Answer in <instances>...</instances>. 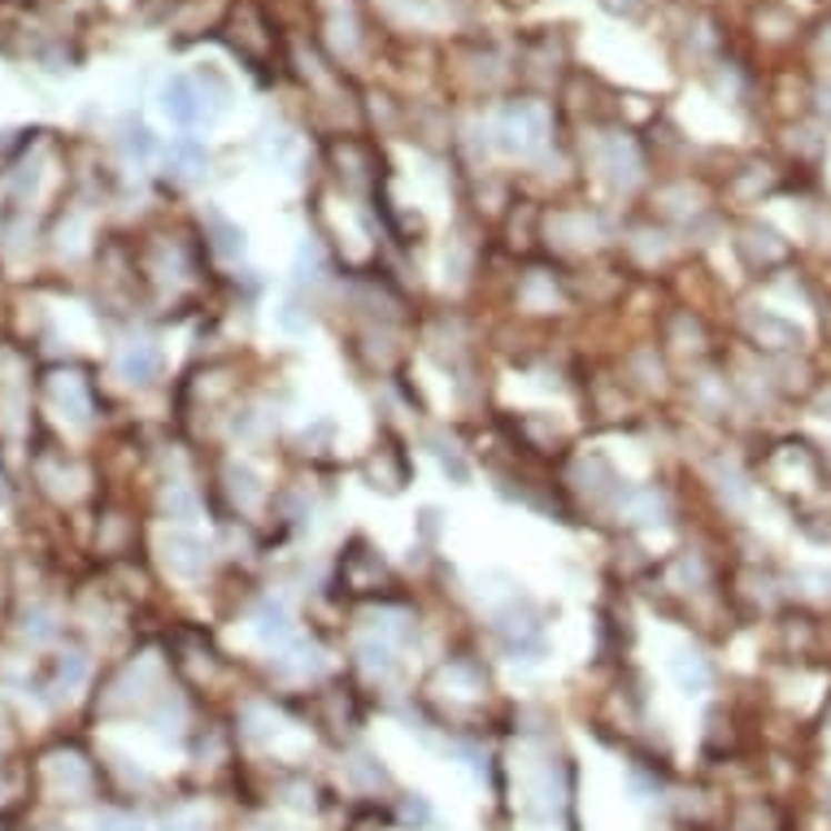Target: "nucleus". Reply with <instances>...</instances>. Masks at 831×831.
Segmentation results:
<instances>
[{"label": "nucleus", "mask_w": 831, "mask_h": 831, "mask_svg": "<svg viewBox=\"0 0 831 831\" xmlns=\"http://www.w3.org/2000/svg\"><path fill=\"white\" fill-rule=\"evenodd\" d=\"M49 780H52V788H57L61 797H70V801H79V797L92 788V775H88V767H83L79 758H57L49 767Z\"/></svg>", "instance_id": "3"}, {"label": "nucleus", "mask_w": 831, "mask_h": 831, "mask_svg": "<svg viewBox=\"0 0 831 831\" xmlns=\"http://www.w3.org/2000/svg\"><path fill=\"white\" fill-rule=\"evenodd\" d=\"M118 370H122V379L127 383H153L157 370H161V353H157L149 340H140V344H127V353L118 358Z\"/></svg>", "instance_id": "2"}, {"label": "nucleus", "mask_w": 831, "mask_h": 831, "mask_svg": "<svg viewBox=\"0 0 831 831\" xmlns=\"http://www.w3.org/2000/svg\"><path fill=\"white\" fill-rule=\"evenodd\" d=\"M401 819H406V823H427V819H431V810H427V801H422V797H410V801L401 805Z\"/></svg>", "instance_id": "11"}, {"label": "nucleus", "mask_w": 831, "mask_h": 831, "mask_svg": "<svg viewBox=\"0 0 831 831\" xmlns=\"http://www.w3.org/2000/svg\"><path fill=\"white\" fill-rule=\"evenodd\" d=\"M166 113H174L179 122H192V118H197V109H192V92H188L183 79L166 88Z\"/></svg>", "instance_id": "7"}, {"label": "nucleus", "mask_w": 831, "mask_h": 831, "mask_svg": "<svg viewBox=\"0 0 831 831\" xmlns=\"http://www.w3.org/2000/svg\"><path fill=\"white\" fill-rule=\"evenodd\" d=\"M97 831H144V828H140V819H131V814H104Z\"/></svg>", "instance_id": "10"}, {"label": "nucleus", "mask_w": 831, "mask_h": 831, "mask_svg": "<svg viewBox=\"0 0 831 831\" xmlns=\"http://www.w3.org/2000/svg\"><path fill=\"white\" fill-rule=\"evenodd\" d=\"M258 635L266 640V644H283V640L292 635L288 610H283V605H274V601H266V605L258 610Z\"/></svg>", "instance_id": "5"}, {"label": "nucleus", "mask_w": 831, "mask_h": 831, "mask_svg": "<svg viewBox=\"0 0 831 831\" xmlns=\"http://www.w3.org/2000/svg\"><path fill=\"white\" fill-rule=\"evenodd\" d=\"M166 562H170L179 574H201L209 567V549L197 540V535L174 531V535H166Z\"/></svg>", "instance_id": "1"}, {"label": "nucleus", "mask_w": 831, "mask_h": 831, "mask_svg": "<svg viewBox=\"0 0 831 831\" xmlns=\"http://www.w3.org/2000/svg\"><path fill=\"white\" fill-rule=\"evenodd\" d=\"M170 514H179L183 522L197 519V501H192L188 492H174V497H170Z\"/></svg>", "instance_id": "12"}, {"label": "nucleus", "mask_w": 831, "mask_h": 831, "mask_svg": "<svg viewBox=\"0 0 831 831\" xmlns=\"http://www.w3.org/2000/svg\"><path fill=\"white\" fill-rule=\"evenodd\" d=\"M161 831H206V823H201L197 814H188V810H183V814H170V819L161 823Z\"/></svg>", "instance_id": "9"}, {"label": "nucleus", "mask_w": 831, "mask_h": 831, "mask_svg": "<svg viewBox=\"0 0 831 831\" xmlns=\"http://www.w3.org/2000/svg\"><path fill=\"white\" fill-rule=\"evenodd\" d=\"M52 397H57V406H66L70 410V418H88V392H83V383L79 379H61L57 388H52Z\"/></svg>", "instance_id": "6"}, {"label": "nucleus", "mask_w": 831, "mask_h": 831, "mask_svg": "<svg viewBox=\"0 0 831 831\" xmlns=\"http://www.w3.org/2000/svg\"><path fill=\"white\" fill-rule=\"evenodd\" d=\"M362 662H366V671H388V667H392V649H388V644H374V640H366V644H362Z\"/></svg>", "instance_id": "8"}, {"label": "nucleus", "mask_w": 831, "mask_h": 831, "mask_svg": "<svg viewBox=\"0 0 831 831\" xmlns=\"http://www.w3.org/2000/svg\"><path fill=\"white\" fill-rule=\"evenodd\" d=\"M671 675H675V683L688 692V697H697V692L710 688V667H705V658L692 653V649H683V653L671 658Z\"/></svg>", "instance_id": "4"}]
</instances>
